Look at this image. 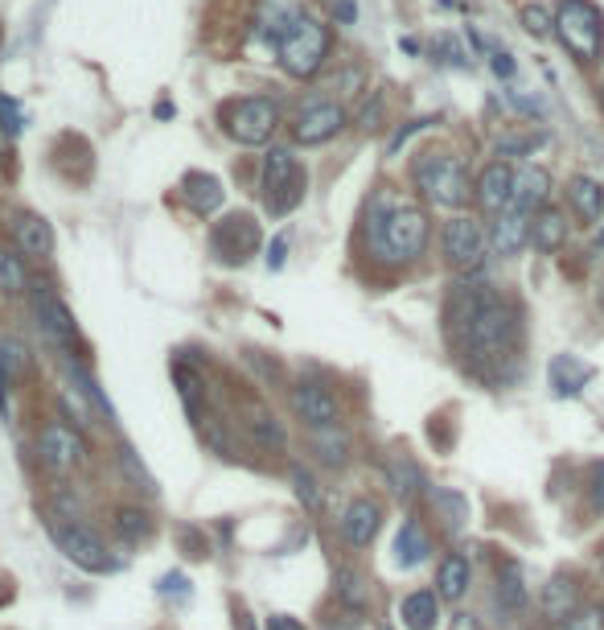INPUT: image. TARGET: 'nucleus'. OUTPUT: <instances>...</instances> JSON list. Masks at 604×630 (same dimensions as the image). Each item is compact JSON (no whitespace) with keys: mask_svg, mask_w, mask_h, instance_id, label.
<instances>
[{"mask_svg":"<svg viewBox=\"0 0 604 630\" xmlns=\"http://www.w3.org/2000/svg\"><path fill=\"white\" fill-rule=\"evenodd\" d=\"M563 239H568V222L559 215L556 206H542L539 215L530 219V243H535V252L542 256H556L563 248Z\"/></svg>","mask_w":604,"mask_h":630,"instance_id":"22","label":"nucleus"},{"mask_svg":"<svg viewBox=\"0 0 604 630\" xmlns=\"http://www.w3.org/2000/svg\"><path fill=\"white\" fill-rule=\"evenodd\" d=\"M432 503L444 511V523H449V532H461L469 520V499L465 495H457V490H432Z\"/></svg>","mask_w":604,"mask_h":630,"instance_id":"32","label":"nucleus"},{"mask_svg":"<svg viewBox=\"0 0 604 630\" xmlns=\"http://www.w3.org/2000/svg\"><path fill=\"white\" fill-rule=\"evenodd\" d=\"M25 264H21V256H13L9 248H0V293L4 297H17V293H25Z\"/></svg>","mask_w":604,"mask_h":630,"instance_id":"31","label":"nucleus"},{"mask_svg":"<svg viewBox=\"0 0 604 630\" xmlns=\"http://www.w3.org/2000/svg\"><path fill=\"white\" fill-rule=\"evenodd\" d=\"M17 367H21V347L0 343V412L9 409V383L17 379Z\"/></svg>","mask_w":604,"mask_h":630,"instance_id":"33","label":"nucleus"},{"mask_svg":"<svg viewBox=\"0 0 604 630\" xmlns=\"http://www.w3.org/2000/svg\"><path fill=\"white\" fill-rule=\"evenodd\" d=\"M568 203L584 222H601L604 219V186L589 174H575L568 182Z\"/></svg>","mask_w":604,"mask_h":630,"instance_id":"21","label":"nucleus"},{"mask_svg":"<svg viewBox=\"0 0 604 630\" xmlns=\"http://www.w3.org/2000/svg\"><path fill=\"white\" fill-rule=\"evenodd\" d=\"M391 487H395L399 499H416L419 487H424V474H419V466L407 454L391 457Z\"/></svg>","mask_w":604,"mask_h":630,"instance_id":"28","label":"nucleus"},{"mask_svg":"<svg viewBox=\"0 0 604 630\" xmlns=\"http://www.w3.org/2000/svg\"><path fill=\"white\" fill-rule=\"evenodd\" d=\"M556 37L580 66L601 63L604 54V13L592 0H563L556 9Z\"/></svg>","mask_w":604,"mask_h":630,"instance_id":"4","label":"nucleus"},{"mask_svg":"<svg viewBox=\"0 0 604 630\" xmlns=\"http://www.w3.org/2000/svg\"><path fill=\"white\" fill-rule=\"evenodd\" d=\"M497 601L506 606V610H523L527 606V582H523V568L514 565H502L497 573Z\"/></svg>","mask_w":604,"mask_h":630,"instance_id":"29","label":"nucleus"},{"mask_svg":"<svg viewBox=\"0 0 604 630\" xmlns=\"http://www.w3.org/2000/svg\"><path fill=\"white\" fill-rule=\"evenodd\" d=\"M267 630H305L296 618H288V615H272L267 618Z\"/></svg>","mask_w":604,"mask_h":630,"instance_id":"49","label":"nucleus"},{"mask_svg":"<svg viewBox=\"0 0 604 630\" xmlns=\"http://www.w3.org/2000/svg\"><path fill=\"white\" fill-rule=\"evenodd\" d=\"M518 338V314L494 293H481L477 309L465 322V347L473 359H502L514 350Z\"/></svg>","mask_w":604,"mask_h":630,"instance_id":"2","label":"nucleus"},{"mask_svg":"<svg viewBox=\"0 0 604 630\" xmlns=\"http://www.w3.org/2000/svg\"><path fill=\"white\" fill-rule=\"evenodd\" d=\"M279 50V66L293 75V79H312L321 66H326L329 54V30L309 13H293L288 25L279 30L276 37Z\"/></svg>","mask_w":604,"mask_h":630,"instance_id":"3","label":"nucleus"},{"mask_svg":"<svg viewBox=\"0 0 604 630\" xmlns=\"http://www.w3.org/2000/svg\"><path fill=\"white\" fill-rule=\"evenodd\" d=\"M469 582H473V568H469L465 556L452 552V556H444V565H440V582H436L440 589H436V594H440V601H461Z\"/></svg>","mask_w":604,"mask_h":630,"instance_id":"27","label":"nucleus"},{"mask_svg":"<svg viewBox=\"0 0 604 630\" xmlns=\"http://www.w3.org/2000/svg\"><path fill=\"white\" fill-rule=\"evenodd\" d=\"M260 186H264V203L272 215H288L300 206L305 198V186H309V177L300 170V161L293 158V149H272L264 158V177H260Z\"/></svg>","mask_w":604,"mask_h":630,"instance_id":"6","label":"nucleus"},{"mask_svg":"<svg viewBox=\"0 0 604 630\" xmlns=\"http://www.w3.org/2000/svg\"><path fill=\"white\" fill-rule=\"evenodd\" d=\"M251 433L264 445H284V433H279L276 416H267V412H251Z\"/></svg>","mask_w":604,"mask_h":630,"instance_id":"36","label":"nucleus"},{"mask_svg":"<svg viewBox=\"0 0 604 630\" xmlns=\"http://www.w3.org/2000/svg\"><path fill=\"white\" fill-rule=\"evenodd\" d=\"M173 379H177V392H182L186 412L201 425V400H206V388H201L198 371H186V362H177V367H173Z\"/></svg>","mask_w":604,"mask_h":630,"instance_id":"30","label":"nucleus"},{"mask_svg":"<svg viewBox=\"0 0 604 630\" xmlns=\"http://www.w3.org/2000/svg\"><path fill=\"white\" fill-rule=\"evenodd\" d=\"M592 376L596 371L584 359H575V355H556L551 367H547V379H551V392L556 395H580L589 388Z\"/></svg>","mask_w":604,"mask_h":630,"instance_id":"19","label":"nucleus"},{"mask_svg":"<svg viewBox=\"0 0 604 630\" xmlns=\"http://www.w3.org/2000/svg\"><path fill=\"white\" fill-rule=\"evenodd\" d=\"M568 630H604V606H584V610H575Z\"/></svg>","mask_w":604,"mask_h":630,"instance_id":"41","label":"nucleus"},{"mask_svg":"<svg viewBox=\"0 0 604 630\" xmlns=\"http://www.w3.org/2000/svg\"><path fill=\"white\" fill-rule=\"evenodd\" d=\"M378 523H383V507L374 503V499H354V503L345 507V515H341V536L350 540L354 548H366L378 532Z\"/></svg>","mask_w":604,"mask_h":630,"instance_id":"16","label":"nucleus"},{"mask_svg":"<svg viewBox=\"0 0 604 630\" xmlns=\"http://www.w3.org/2000/svg\"><path fill=\"white\" fill-rule=\"evenodd\" d=\"M333 13H338L341 25H354V21H358V0H338V4H333Z\"/></svg>","mask_w":604,"mask_h":630,"instance_id":"47","label":"nucleus"},{"mask_svg":"<svg viewBox=\"0 0 604 630\" xmlns=\"http://www.w3.org/2000/svg\"><path fill=\"white\" fill-rule=\"evenodd\" d=\"M547 194H551V177L547 170L539 165H523L518 177H514V210H523V215H539L542 206H547Z\"/></svg>","mask_w":604,"mask_h":630,"instance_id":"17","label":"nucleus"},{"mask_svg":"<svg viewBox=\"0 0 604 630\" xmlns=\"http://www.w3.org/2000/svg\"><path fill=\"white\" fill-rule=\"evenodd\" d=\"M293 409L296 416L312 428H338V400L321 383H296L293 388Z\"/></svg>","mask_w":604,"mask_h":630,"instance_id":"14","label":"nucleus"},{"mask_svg":"<svg viewBox=\"0 0 604 630\" xmlns=\"http://www.w3.org/2000/svg\"><path fill=\"white\" fill-rule=\"evenodd\" d=\"M279 124L276 99L267 95H248V99H231L222 108V128L231 132L239 144H267Z\"/></svg>","mask_w":604,"mask_h":630,"instance_id":"7","label":"nucleus"},{"mask_svg":"<svg viewBox=\"0 0 604 630\" xmlns=\"http://www.w3.org/2000/svg\"><path fill=\"white\" fill-rule=\"evenodd\" d=\"M444 260H449L457 272H477L485 264V252H490V239L481 231L477 219H469V215H457V219L444 222Z\"/></svg>","mask_w":604,"mask_h":630,"instance_id":"8","label":"nucleus"},{"mask_svg":"<svg viewBox=\"0 0 604 630\" xmlns=\"http://www.w3.org/2000/svg\"><path fill=\"white\" fill-rule=\"evenodd\" d=\"M514 170L506 161H494V165H485V174L477 182V198L481 206L490 210V215H502V210H510L514 203Z\"/></svg>","mask_w":604,"mask_h":630,"instance_id":"15","label":"nucleus"},{"mask_svg":"<svg viewBox=\"0 0 604 630\" xmlns=\"http://www.w3.org/2000/svg\"><path fill=\"white\" fill-rule=\"evenodd\" d=\"M596 99H601V111H604V87H601V95H596Z\"/></svg>","mask_w":604,"mask_h":630,"instance_id":"52","label":"nucleus"},{"mask_svg":"<svg viewBox=\"0 0 604 630\" xmlns=\"http://www.w3.org/2000/svg\"><path fill=\"white\" fill-rule=\"evenodd\" d=\"M182 189H186L189 210H198V215H215L222 198H227V189H222V182L215 174H186Z\"/></svg>","mask_w":604,"mask_h":630,"instance_id":"24","label":"nucleus"},{"mask_svg":"<svg viewBox=\"0 0 604 630\" xmlns=\"http://www.w3.org/2000/svg\"><path fill=\"white\" fill-rule=\"evenodd\" d=\"M366 239L378 260L411 264L428 248V219L419 206L403 203L395 194H374L371 215H366Z\"/></svg>","mask_w":604,"mask_h":630,"instance_id":"1","label":"nucleus"},{"mask_svg":"<svg viewBox=\"0 0 604 630\" xmlns=\"http://www.w3.org/2000/svg\"><path fill=\"white\" fill-rule=\"evenodd\" d=\"M54 544L66 552V561H75L78 568L87 573H111L116 568V556L108 552V544L87 532V528H75V523H58L54 528Z\"/></svg>","mask_w":604,"mask_h":630,"instance_id":"9","label":"nucleus"},{"mask_svg":"<svg viewBox=\"0 0 604 630\" xmlns=\"http://www.w3.org/2000/svg\"><path fill=\"white\" fill-rule=\"evenodd\" d=\"M506 99H510L523 116H542V99H539V95H527L523 87H510V91H506Z\"/></svg>","mask_w":604,"mask_h":630,"instance_id":"43","label":"nucleus"},{"mask_svg":"<svg viewBox=\"0 0 604 630\" xmlns=\"http://www.w3.org/2000/svg\"><path fill=\"white\" fill-rule=\"evenodd\" d=\"M21 128H25V111L17 108L9 95H0V132H4V137H17Z\"/></svg>","mask_w":604,"mask_h":630,"instance_id":"37","label":"nucleus"},{"mask_svg":"<svg viewBox=\"0 0 604 630\" xmlns=\"http://www.w3.org/2000/svg\"><path fill=\"white\" fill-rule=\"evenodd\" d=\"M452 630H481V622L473 615H457L452 618Z\"/></svg>","mask_w":604,"mask_h":630,"instance_id":"51","label":"nucleus"},{"mask_svg":"<svg viewBox=\"0 0 604 630\" xmlns=\"http://www.w3.org/2000/svg\"><path fill=\"white\" fill-rule=\"evenodd\" d=\"M601 305H604V289H601Z\"/></svg>","mask_w":604,"mask_h":630,"instance_id":"53","label":"nucleus"},{"mask_svg":"<svg viewBox=\"0 0 604 630\" xmlns=\"http://www.w3.org/2000/svg\"><path fill=\"white\" fill-rule=\"evenodd\" d=\"M411 177H416V186L424 189L428 203L449 206V210L469 206L473 186H469V170L461 158H452V153H428V158L416 161Z\"/></svg>","mask_w":604,"mask_h":630,"instance_id":"5","label":"nucleus"},{"mask_svg":"<svg viewBox=\"0 0 604 630\" xmlns=\"http://www.w3.org/2000/svg\"><path fill=\"white\" fill-rule=\"evenodd\" d=\"M399 618L407 630H436V622H440V594H432V589L407 594L399 606Z\"/></svg>","mask_w":604,"mask_h":630,"instance_id":"23","label":"nucleus"},{"mask_svg":"<svg viewBox=\"0 0 604 630\" xmlns=\"http://www.w3.org/2000/svg\"><path fill=\"white\" fill-rule=\"evenodd\" d=\"M432 50H440L449 66H469V54L461 50V42H457V37H449V33H444V37H436Z\"/></svg>","mask_w":604,"mask_h":630,"instance_id":"42","label":"nucleus"},{"mask_svg":"<svg viewBox=\"0 0 604 630\" xmlns=\"http://www.w3.org/2000/svg\"><path fill=\"white\" fill-rule=\"evenodd\" d=\"M260 222L251 219V215H227V219L215 227V256L218 260H227V264H243L251 256L260 252Z\"/></svg>","mask_w":604,"mask_h":630,"instance_id":"10","label":"nucleus"},{"mask_svg":"<svg viewBox=\"0 0 604 630\" xmlns=\"http://www.w3.org/2000/svg\"><path fill=\"white\" fill-rule=\"evenodd\" d=\"M428 552H432V544H428V536H424V528H419L416 520L403 523L399 536H395V565L419 568L424 561H428Z\"/></svg>","mask_w":604,"mask_h":630,"instance_id":"26","label":"nucleus"},{"mask_svg":"<svg viewBox=\"0 0 604 630\" xmlns=\"http://www.w3.org/2000/svg\"><path fill=\"white\" fill-rule=\"evenodd\" d=\"M284 252H288V239L279 236L276 243H272V252H267V264H272V269H279V264H284Z\"/></svg>","mask_w":604,"mask_h":630,"instance_id":"50","label":"nucleus"},{"mask_svg":"<svg viewBox=\"0 0 604 630\" xmlns=\"http://www.w3.org/2000/svg\"><path fill=\"white\" fill-rule=\"evenodd\" d=\"M149 515L144 511H120V536H128V540H144L149 536Z\"/></svg>","mask_w":604,"mask_h":630,"instance_id":"39","label":"nucleus"},{"mask_svg":"<svg viewBox=\"0 0 604 630\" xmlns=\"http://www.w3.org/2000/svg\"><path fill=\"white\" fill-rule=\"evenodd\" d=\"M293 482H296V495H300V503L309 507V511H321V490H317V482H312V474L293 470Z\"/></svg>","mask_w":604,"mask_h":630,"instance_id":"38","label":"nucleus"},{"mask_svg":"<svg viewBox=\"0 0 604 630\" xmlns=\"http://www.w3.org/2000/svg\"><path fill=\"white\" fill-rule=\"evenodd\" d=\"M338 598L341 606H350V610H362V606H366V589H362V577H358L354 568H341L338 573Z\"/></svg>","mask_w":604,"mask_h":630,"instance_id":"34","label":"nucleus"},{"mask_svg":"<svg viewBox=\"0 0 604 630\" xmlns=\"http://www.w3.org/2000/svg\"><path fill=\"white\" fill-rule=\"evenodd\" d=\"M523 30H527L530 37H547V33H556V17L547 13L542 4H527V9H523Z\"/></svg>","mask_w":604,"mask_h":630,"instance_id":"35","label":"nucleus"},{"mask_svg":"<svg viewBox=\"0 0 604 630\" xmlns=\"http://www.w3.org/2000/svg\"><path fill=\"white\" fill-rule=\"evenodd\" d=\"M13 239L17 252L33 256V260H50L54 256V231H50V222L42 215H17Z\"/></svg>","mask_w":604,"mask_h":630,"instance_id":"18","label":"nucleus"},{"mask_svg":"<svg viewBox=\"0 0 604 630\" xmlns=\"http://www.w3.org/2000/svg\"><path fill=\"white\" fill-rule=\"evenodd\" d=\"M345 120H350V116H345L341 104H333V99H312V104H305L300 116H296L293 141L296 144H326L345 128Z\"/></svg>","mask_w":604,"mask_h":630,"instance_id":"11","label":"nucleus"},{"mask_svg":"<svg viewBox=\"0 0 604 630\" xmlns=\"http://www.w3.org/2000/svg\"><path fill=\"white\" fill-rule=\"evenodd\" d=\"M530 219L535 215H523V210H502L494 222V252L497 256H518L530 243Z\"/></svg>","mask_w":604,"mask_h":630,"instance_id":"20","label":"nucleus"},{"mask_svg":"<svg viewBox=\"0 0 604 630\" xmlns=\"http://www.w3.org/2000/svg\"><path fill=\"white\" fill-rule=\"evenodd\" d=\"M592 503L604 511V461L596 466V470H592Z\"/></svg>","mask_w":604,"mask_h":630,"instance_id":"48","label":"nucleus"},{"mask_svg":"<svg viewBox=\"0 0 604 630\" xmlns=\"http://www.w3.org/2000/svg\"><path fill=\"white\" fill-rule=\"evenodd\" d=\"M575 606H580V589L575 582L568 577H551V585L542 589V615L551 618V622H568L575 615Z\"/></svg>","mask_w":604,"mask_h":630,"instance_id":"25","label":"nucleus"},{"mask_svg":"<svg viewBox=\"0 0 604 630\" xmlns=\"http://www.w3.org/2000/svg\"><path fill=\"white\" fill-rule=\"evenodd\" d=\"M317 433H321V437H317V445H321V449H326V461L329 466H341V461H345V437H333V428H317Z\"/></svg>","mask_w":604,"mask_h":630,"instance_id":"40","label":"nucleus"},{"mask_svg":"<svg viewBox=\"0 0 604 630\" xmlns=\"http://www.w3.org/2000/svg\"><path fill=\"white\" fill-rule=\"evenodd\" d=\"M378 116H383V95H374V104H366L362 108V128L371 132V128H378Z\"/></svg>","mask_w":604,"mask_h":630,"instance_id":"46","label":"nucleus"},{"mask_svg":"<svg viewBox=\"0 0 604 630\" xmlns=\"http://www.w3.org/2000/svg\"><path fill=\"white\" fill-rule=\"evenodd\" d=\"M33 309H37V322H42V330L58 343V347H78V326L70 309H66L63 301L50 293L46 284H37L33 289Z\"/></svg>","mask_w":604,"mask_h":630,"instance_id":"13","label":"nucleus"},{"mask_svg":"<svg viewBox=\"0 0 604 630\" xmlns=\"http://www.w3.org/2000/svg\"><path fill=\"white\" fill-rule=\"evenodd\" d=\"M432 124V120H416V124H407V128H399V132H395V141H391V153H399L403 144L411 141V137H416V132H424V128Z\"/></svg>","mask_w":604,"mask_h":630,"instance_id":"45","label":"nucleus"},{"mask_svg":"<svg viewBox=\"0 0 604 630\" xmlns=\"http://www.w3.org/2000/svg\"><path fill=\"white\" fill-rule=\"evenodd\" d=\"M83 437H78L75 428L63 425V421H54V425L42 428V437H37V457H42V466L50 474H66L75 470L78 461H83Z\"/></svg>","mask_w":604,"mask_h":630,"instance_id":"12","label":"nucleus"},{"mask_svg":"<svg viewBox=\"0 0 604 630\" xmlns=\"http://www.w3.org/2000/svg\"><path fill=\"white\" fill-rule=\"evenodd\" d=\"M490 70H494L497 79H514V54L510 50H494V54H490Z\"/></svg>","mask_w":604,"mask_h":630,"instance_id":"44","label":"nucleus"}]
</instances>
